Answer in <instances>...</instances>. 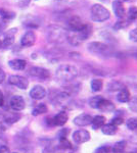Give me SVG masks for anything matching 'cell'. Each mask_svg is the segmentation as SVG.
<instances>
[{
    "instance_id": "cell-15",
    "label": "cell",
    "mask_w": 137,
    "mask_h": 153,
    "mask_svg": "<svg viewBox=\"0 0 137 153\" xmlns=\"http://www.w3.org/2000/svg\"><path fill=\"white\" fill-rule=\"evenodd\" d=\"M16 29H10L7 31V33L4 35V39L2 41V47L3 48H8L13 44L14 42V36L16 34Z\"/></svg>"
},
{
    "instance_id": "cell-12",
    "label": "cell",
    "mask_w": 137,
    "mask_h": 153,
    "mask_svg": "<svg viewBox=\"0 0 137 153\" xmlns=\"http://www.w3.org/2000/svg\"><path fill=\"white\" fill-rule=\"evenodd\" d=\"M25 106H26V103H25V100L22 96H12V98L10 99V108L12 110L21 111V110H23L25 108Z\"/></svg>"
},
{
    "instance_id": "cell-6",
    "label": "cell",
    "mask_w": 137,
    "mask_h": 153,
    "mask_svg": "<svg viewBox=\"0 0 137 153\" xmlns=\"http://www.w3.org/2000/svg\"><path fill=\"white\" fill-rule=\"evenodd\" d=\"M8 83L10 85L14 86V87L21 89V90H26L29 87V81L25 76H16V75L10 76L8 78Z\"/></svg>"
},
{
    "instance_id": "cell-21",
    "label": "cell",
    "mask_w": 137,
    "mask_h": 153,
    "mask_svg": "<svg viewBox=\"0 0 137 153\" xmlns=\"http://www.w3.org/2000/svg\"><path fill=\"white\" fill-rule=\"evenodd\" d=\"M106 123V117L103 115H96V117H93L91 123V126L94 130H98L99 128H101Z\"/></svg>"
},
{
    "instance_id": "cell-8",
    "label": "cell",
    "mask_w": 137,
    "mask_h": 153,
    "mask_svg": "<svg viewBox=\"0 0 137 153\" xmlns=\"http://www.w3.org/2000/svg\"><path fill=\"white\" fill-rule=\"evenodd\" d=\"M73 140L77 144H82V143L88 142L90 140V134L86 130H78L73 133Z\"/></svg>"
},
{
    "instance_id": "cell-25",
    "label": "cell",
    "mask_w": 137,
    "mask_h": 153,
    "mask_svg": "<svg viewBox=\"0 0 137 153\" xmlns=\"http://www.w3.org/2000/svg\"><path fill=\"white\" fill-rule=\"evenodd\" d=\"M126 145H127V143H126V141H124V140L123 141L117 142L113 147V152L114 153H124V151H125V149H126Z\"/></svg>"
},
{
    "instance_id": "cell-39",
    "label": "cell",
    "mask_w": 137,
    "mask_h": 153,
    "mask_svg": "<svg viewBox=\"0 0 137 153\" xmlns=\"http://www.w3.org/2000/svg\"><path fill=\"white\" fill-rule=\"evenodd\" d=\"M5 78H6V76H5V73H4V71L0 68V84H2V83L4 82V81H5Z\"/></svg>"
},
{
    "instance_id": "cell-2",
    "label": "cell",
    "mask_w": 137,
    "mask_h": 153,
    "mask_svg": "<svg viewBox=\"0 0 137 153\" xmlns=\"http://www.w3.org/2000/svg\"><path fill=\"white\" fill-rule=\"evenodd\" d=\"M92 33V28L90 25L85 24L80 31L78 32H72L71 34H68V40L72 45H80L82 42H84L86 39L90 37Z\"/></svg>"
},
{
    "instance_id": "cell-28",
    "label": "cell",
    "mask_w": 137,
    "mask_h": 153,
    "mask_svg": "<svg viewBox=\"0 0 137 153\" xmlns=\"http://www.w3.org/2000/svg\"><path fill=\"white\" fill-rule=\"evenodd\" d=\"M101 100H103L101 96H94V97L89 99V106L91 108H94V109H98L99 103L101 102Z\"/></svg>"
},
{
    "instance_id": "cell-10",
    "label": "cell",
    "mask_w": 137,
    "mask_h": 153,
    "mask_svg": "<svg viewBox=\"0 0 137 153\" xmlns=\"http://www.w3.org/2000/svg\"><path fill=\"white\" fill-rule=\"evenodd\" d=\"M36 34L33 31H28L22 36L21 39V45L23 47H31L36 42Z\"/></svg>"
},
{
    "instance_id": "cell-38",
    "label": "cell",
    "mask_w": 137,
    "mask_h": 153,
    "mask_svg": "<svg viewBox=\"0 0 137 153\" xmlns=\"http://www.w3.org/2000/svg\"><path fill=\"white\" fill-rule=\"evenodd\" d=\"M43 153H61L56 148H46L43 151Z\"/></svg>"
},
{
    "instance_id": "cell-41",
    "label": "cell",
    "mask_w": 137,
    "mask_h": 153,
    "mask_svg": "<svg viewBox=\"0 0 137 153\" xmlns=\"http://www.w3.org/2000/svg\"><path fill=\"white\" fill-rule=\"evenodd\" d=\"M3 105H4V96H3L2 91L0 90V107H2Z\"/></svg>"
},
{
    "instance_id": "cell-35",
    "label": "cell",
    "mask_w": 137,
    "mask_h": 153,
    "mask_svg": "<svg viewBox=\"0 0 137 153\" xmlns=\"http://www.w3.org/2000/svg\"><path fill=\"white\" fill-rule=\"evenodd\" d=\"M129 39L132 42H136L137 43V29H134L130 31V33H129Z\"/></svg>"
},
{
    "instance_id": "cell-44",
    "label": "cell",
    "mask_w": 137,
    "mask_h": 153,
    "mask_svg": "<svg viewBox=\"0 0 137 153\" xmlns=\"http://www.w3.org/2000/svg\"><path fill=\"white\" fill-rule=\"evenodd\" d=\"M54 1H61V0H54Z\"/></svg>"
},
{
    "instance_id": "cell-11",
    "label": "cell",
    "mask_w": 137,
    "mask_h": 153,
    "mask_svg": "<svg viewBox=\"0 0 137 153\" xmlns=\"http://www.w3.org/2000/svg\"><path fill=\"white\" fill-rule=\"evenodd\" d=\"M46 96V90L43 86L36 85L30 91V97L35 100H41Z\"/></svg>"
},
{
    "instance_id": "cell-9",
    "label": "cell",
    "mask_w": 137,
    "mask_h": 153,
    "mask_svg": "<svg viewBox=\"0 0 137 153\" xmlns=\"http://www.w3.org/2000/svg\"><path fill=\"white\" fill-rule=\"evenodd\" d=\"M68 118H69L68 113L66 111H61L57 113L56 115H54L52 118H47V120H50L51 126H58V127H61V126L67 124Z\"/></svg>"
},
{
    "instance_id": "cell-36",
    "label": "cell",
    "mask_w": 137,
    "mask_h": 153,
    "mask_svg": "<svg viewBox=\"0 0 137 153\" xmlns=\"http://www.w3.org/2000/svg\"><path fill=\"white\" fill-rule=\"evenodd\" d=\"M124 123L123 118L121 117H114L113 120H112V123L111 124H113L114 126H116V127H118V126H121L122 124Z\"/></svg>"
},
{
    "instance_id": "cell-7",
    "label": "cell",
    "mask_w": 137,
    "mask_h": 153,
    "mask_svg": "<svg viewBox=\"0 0 137 153\" xmlns=\"http://www.w3.org/2000/svg\"><path fill=\"white\" fill-rule=\"evenodd\" d=\"M29 74L32 76L38 78L43 81L50 78V73H49V71L43 68H39V66H33V68H31L29 71Z\"/></svg>"
},
{
    "instance_id": "cell-4",
    "label": "cell",
    "mask_w": 137,
    "mask_h": 153,
    "mask_svg": "<svg viewBox=\"0 0 137 153\" xmlns=\"http://www.w3.org/2000/svg\"><path fill=\"white\" fill-rule=\"evenodd\" d=\"M87 49L88 51L92 54H95L98 56H104V55H109L112 53V49L109 45L101 42H90L87 45Z\"/></svg>"
},
{
    "instance_id": "cell-19",
    "label": "cell",
    "mask_w": 137,
    "mask_h": 153,
    "mask_svg": "<svg viewBox=\"0 0 137 153\" xmlns=\"http://www.w3.org/2000/svg\"><path fill=\"white\" fill-rule=\"evenodd\" d=\"M130 91L128 90L126 87L121 89L120 91H119L118 95H117V100L119 101V102H122V103H126L128 102L129 100H130Z\"/></svg>"
},
{
    "instance_id": "cell-17",
    "label": "cell",
    "mask_w": 137,
    "mask_h": 153,
    "mask_svg": "<svg viewBox=\"0 0 137 153\" xmlns=\"http://www.w3.org/2000/svg\"><path fill=\"white\" fill-rule=\"evenodd\" d=\"M8 65L14 71H24L25 68H26V65H27V62H26V60H24V59L16 58V59H11V60H9Z\"/></svg>"
},
{
    "instance_id": "cell-1",
    "label": "cell",
    "mask_w": 137,
    "mask_h": 153,
    "mask_svg": "<svg viewBox=\"0 0 137 153\" xmlns=\"http://www.w3.org/2000/svg\"><path fill=\"white\" fill-rule=\"evenodd\" d=\"M79 75V70L72 65H61L57 68L55 76L58 80L64 82H71Z\"/></svg>"
},
{
    "instance_id": "cell-33",
    "label": "cell",
    "mask_w": 137,
    "mask_h": 153,
    "mask_svg": "<svg viewBox=\"0 0 137 153\" xmlns=\"http://www.w3.org/2000/svg\"><path fill=\"white\" fill-rule=\"evenodd\" d=\"M123 88H125V86L119 82H114L112 84H109V90H111V91H116V90L120 91L121 89H123Z\"/></svg>"
},
{
    "instance_id": "cell-42",
    "label": "cell",
    "mask_w": 137,
    "mask_h": 153,
    "mask_svg": "<svg viewBox=\"0 0 137 153\" xmlns=\"http://www.w3.org/2000/svg\"><path fill=\"white\" fill-rule=\"evenodd\" d=\"M116 1H119V2H122V3H123V2H126V1H129V0H116Z\"/></svg>"
},
{
    "instance_id": "cell-18",
    "label": "cell",
    "mask_w": 137,
    "mask_h": 153,
    "mask_svg": "<svg viewBox=\"0 0 137 153\" xmlns=\"http://www.w3.org/2000/svg\"><path fill=\"white\" fill-rule=\"evenodd\" d=\"M115 104L112 101L109 100H106L103 98V100H101V102L99 103V106H98V109L100 110V111L103 112H112L115 110Z\"/></svg>"
},
{
    "instance_id": "cell-46",
    "label": "cell",
    "mask_w": 137,
    "mask_h": 153,
    "mask_svg": "<svg viewBox=\"0 0 137 153\" xmlns=\"http://www.w3.org/2000/svg\"><path fill=\"white\" fill-rule=\"evenodd\" d=\"M70 153H73V152H70Z\"/></svg>"
},
{
    "instance_id": "cell-37",
    "label": "cell",
    "mask_w": 137,
    "mask_h": 153,
    "mask_svg": "<svg viewBox=\"0 0 137 153\" xmlns=\"http://www.w3.org/2000/svg\"><path fill=\"white\" fill-rule=\"evenodd\" d=\"M30 1H31V0H19V5L21 8H25V7H27L29 5Z\"/></svg>"
},
{
    "instance_id": "cell-23",
    "label": "cell",
    "mask_w": 137,
    "mask_h": 153,
    "mask_svg": "<svg viewBox=\"0 0 137 153\" xmlns=\"http://www.w3.org/2000/svg\"><path fill=\"white\" fill-rule=\"evenodd\" d=\"M47 110H48V108H47L46 104H44V103H40V104H38L33 110H32V115L37 117V115H40V114H43V113H46Z\"/></svg>"
},
{
    "instance_id": "cell-31",
    "label": "cell",
    "mask_w": 137,
    "mask_h": 153,
    "mask_svg": "<svg viewBox=\"0 0 137 153\" xmlns=\"http://www.w3.org/2000/svg\"><path fill=\"white\" fill-rule=\"evenodd\" d=\"M128 106L131 111L137 113V96L130 98V100L128 101Z\"/></svg>"
},
{
    "instance_id": "cell-5",
    "label": "cell",
    "mask_w": 137,
    "mask_h": 153,
    "mask_svg": "<svg viewBox=\"0 0 137 153\" xmlns=\"http://www.w3.org/2000/svg\"><path fill=\"white\" fill-rule=\"evenodd\" d=\"M48 37L53 42H63L64 39L68 38V34L64 29L56 26H52L48 29Z\"/></svg>"
},
{
    "instance_id": "cell-24",
    "label": "cell",
    "mask_w": 137,
    "mask_h": 153,
    "mask_svg": "<svg viewBox=\"0 0 137 153\" xmlns=\"http://www.w3.org/2000/svg\"><path fill=\"white\" fill-rule=\"evenodd\" d=\"M90 86H91V90L93 91V92H99V91L103 89V82L100 79H93L90 83Z\"/></svg>"
},
{
    "instance_id": "cell-16",
    "label": "cell",
    "mask_w": 137,
    "mask_h": 153,
    "mask_svg": "<svg viewBox=\"0 0 137 153\" xmlns=\"http://www.w3.org/2000/svg\"><path fill=\"white\" fill-rule=\"evenodd\" d=\"M113 10L114 13L116 14V16L119 19L126 18V10H125V7H124V4L122 2L115 0L113 2Z\"/></svg>"
},
{
    "instance_id": "cell-14",
    "label": "cell",
    "mask_w": 137,
    "mask_h": 153,
    "mask_svg": "<svg viewBox=\"0 0 137 153\" xmlns=\"http://www.w3.org/2000/svg\"><path fill=\"white\" fill-rule=\"evenodd\" d=\"M83 22H82V19L79 18V16H72L71 19H69L68 22V26L70 30H71V32H78L80 31V30L83 28L84 26Z\"/></svg>"
},
{
    "instance_id": "cell-22",
    "label": "cell",
    "mask_w": 137,
    "mask_h": 153,
    "mask_svg": "<svg viewBox=\"0 0 137 153\" xmlns=\"http://www.w3.org/2000/svg\"><path fill=\"white\" fill-rule=\"evenodd\" d=\"M101 132L104 135H109V136L115 135L117 133V127L114 126L113 124H104L101 127Z\"/></svg>"
},
{
    "instance_id": "cell-30",
    "label": "cell",
    "mask_w": 137,
    "mask_h": 153,
    "mask_svg": "<svg viewBox=\"0 0 137 153\" xmlns=\"http://www.w3.org/2000/svg\"><path fill=\"white\" fill-rule=\"evenodd\" d=\"M59 148L61 149H71L72 144L67 138H59Z\"/></svg>"
},
{
    "instance_id": "cell-40",
    "label": "cell",
    "mask_w": 137,
    "mask_h": 153,
    "mask_svg": "<svg viewBox=\"0 0 137 153\" xmlns=\"http://www.w3.org/2000/svg\"><path fill=\"white\" fill-rule=\"evenodd\" d=\"M0 153H9V148L5 145H0Z\"/></svg>"
},
{
    "instance_id": "cell-34",
    "label": "cell",
    "mask_w": 137,
    "mask_h": 153,
    "mask_svg": "<svg viewBox=\"0 0 137 153\" xmlns=\"http://www.w3.org/2000/svg\"><path fill=\"white\" fill-rule=\"evenodd\" d=\"M109 152H111V148L109 146H100L96 148L93 153H109Z\"/></svg>"
},
{
    "instance_id": "cell-26",
    "label": "cell",
    "mask_w": 137,
    "mask_h": 153,
    "mask_svg": "<svg viewBox=\"0 0 137 153\" xmlns=\"http://www.w3.org/2000/svg\"><path fill=\"white\" fill-rule=\"evenodd\" d=\"M131 23L128 21L127 19H120L116 24L114 25V29L115 30H122V29H126Z\"/></svg>"
},
{
    "instance_id": "cell-13",
    "label": "cell",
    "mask_w": 137,
    "mask_h": 153,
    "mask_svg": "<svg viewBox=\"0 0 137 153\" xmlns=\"http://www.w3.org/2000/svg\"><path fill=\"white\" fill-rule=\"evenodd\" d=\"M92 120L93 117L90 114H87V113H81L78 117L74 118V124L79 127H86V126L91 125Z\"/></svg>"
},
{
    "instance_id": "cell-3",
    "label": "cell",
    "mask_w": 137,
    "mask_h": 153,
    "mask_svg": "<svg viewBox=\"0 0 137 153\" xmlns=\"http://www.w3.org/2000/svg\"><path fill=\"white\" fill-rule=\"evenodd\" d=\"M90 18L95 23H103V22L109 19L111 13H109V9H106L104 6L96 3L93 4L90 8Z\"/></svg>"
},
{
    "instance_id": "cell-29",
    "label": "cell",
    "mask_w": 137,
    "mask_h": 153,
    "mask_svg": "<svg viewBox=\"0 0 137 153\" xmlns=\"http://www.w3.org/2000/svg\"><path fill=\"white\" fill-rule=\"evenodd\" d=\"M0 14H1L2 19H5V21H9V19H12L16 16L14 12L9 11V10H5V9H0Z\"/></svg>"
},
{
    "instance_id": "cell-27",
    "label": "cell",
    "mask_w": 137,
    "mask_h": 153,
    "mask_svg": "<svg viewBox=\"0 0 137 153\" xmlns=\"http://www.w3.org/2000/svg\"><path fill=\"white\" fill-rule=\"evenodd\" d=\"M127 19L129 22H134L137 19V7L136 6H131L130 8L128 9V12H127Z\"/></svg>"
},
{
    "instance_id": "cell-45",
    "label": "cell",
    "mask_w": 137,
    "mask_h": 153,
    "mask_svg": "<svg viewBox=\"0 0 137 153\" xmlns=\"http://www.w3.org/2000/svg\"><path fill=\"white\" fill-rule=\"evenodd\" d=\"M12 153H17V152H12Z\"/></svg>"
},
{
    "instance_id": "cell-43",
    "label": "cell",
    "mask_w": 137,
    "mask_h": 153,
    "mask_svg": "<svg viewBox=\"0 0 137 153\" xmlns=\"http://www.w3.org/2000/svg\"><path fill=\"white\" fill-rule=\"evenodd\" d=\"M0 48H2V40H0Z\"/></svg>"
},
{
    "instance_id": "cell-32",
    "label": "cell",
    "mask_w": 137,
    "mask_h": 153,
    "mask_svg": "<svg viewBox=\"0 0 137 153\" xmlns=\"http://www.w3.org/2000/svg\"><path fill=\"white\" fill-rule=\"evenodd\" d=\"M126 126L130 131H137V118H129L126 122Z\"/></svg>"
},
{
    "instance_id": "cell-20",
    "label": "cell",
    "mask_w": 137,
    "mask_h": 153,
    "mask_svg": "<svg viewBox=\"0 0 137 153\" xmlns=\"http://www.w3.org/2000/svg\"><path fill=\"white\" fill-rule=\"evenodd\" d=\"M19 118H21V114L16 112H10V113H7V114H3V120L8 125L19 122Z\"/></svg>"
}]
</instances>
